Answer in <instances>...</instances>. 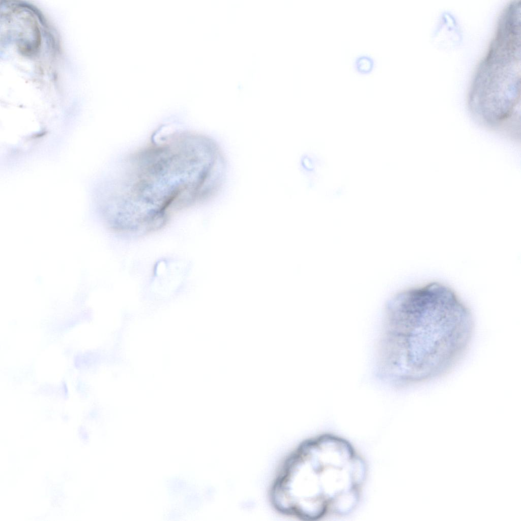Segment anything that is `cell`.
<instances>
[{"label": "cell", "instance_id": "cell-1", "mask_svg": "<svg viewBox=\"0 0 521 521\" xmlns=\"http://www.w3.org/2000/svg\"><path fill=\"white\" fill-rule=\"evenodd\" d=\"M156 132L125 158L110 185L103 210L115 232L157 230L174 213L214 197L224 184L227 160L215 140L193 132Z\"/></svg>", "mask_w": 521, "mask_h": 521}, {"label": "cell", "instance_id": "cell-2", "mask_svg": "<svg viewBox=\"0 0 521 521\" xmlns=\"http://www.w3.org/2000/svg\"><path fill=\"white\" fill-rule=\"evenodd\" d=\"M472 324L469 308L443 283L397 293L386 307L378 354L380 375L408 384L443 373L463 353Z\"/></svg>", "mask_w": 521, "mask_h": 521}, {"label": "cell", "instance_id": "cell-3", "mask_svg": "<svg viewBox=\"0 0 521 521\" xmlns=\"http://www.w3.org/2000/svg\"><path fill=\"white\" fill-rule=\"evenodd\" d=\"M295 512L317 520L349 515L361 501L368 474L363 457L346 439L323 433L295 454Z\"/></svg>", "mask_w": 521, "mask_h": 521}, {"label": "cell", "instance_id": "cell-4", "mask_svg": "<svg viewBox=\"0 0 521 521\" xmlns=\"http://www.w3.org/2000/svg\"><path fill=\"white\" fill-rule=\"evenodd\" d=\"M354 66L358 72L362 74L369 73L374 66V60L370 55L361 54L357 56L354 61Z\"/></svg>", "mask_w": 521, "mask_h": 521}]
</instances>
